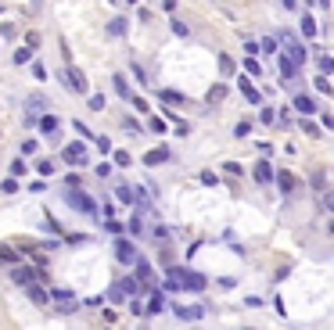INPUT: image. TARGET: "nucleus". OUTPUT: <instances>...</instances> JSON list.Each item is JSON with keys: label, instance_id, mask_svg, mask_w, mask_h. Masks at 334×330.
I'll return each mask as SVG.
<instances>
[{"label": "nucleus", "instance_id": "f3484780", "mask_svg": "<svg viewBox=\"0 0 334 330\" xmlns=\"http://www.w3.org/2000/svg\"><path fill=\"white\" fill-rule=\"evenodd\" d=\"M112 83H115V94H119V97H126V101H130V97H133V94H130V83H126V79H123V76H115V79H112Z\"/></svg>", "mask_w": 334, "mask_h": 330}, {"label": "nucleus", "instance_id": "f257e3e1", "mask_svg": "<svg viewBox=\"0 0 334 330\" xmlns=\"http://www.w3.org/2000/svg\"><path fill=\"white\" fill-rule=\"evenodd\" d=\"M173 276L180 283V291H205L208 287V276L205 273H194V269H173Z\"/></svg>", "mask_w": 334, "mask_h": 330}, {"label": "nucleus", "instance_id": "f03ea898", "mask_svg": "<svg viewBox=\"0 0 334 330\" xmlns=\"http://www.w3.org/2000/svg\"><path fill=\"white\" fill-rule=\"evenodd\" d=\"M284 43H287V47H284V54H280V57H284V61L291 65V68H302V61H306V51H302L291 36H284Z\"/></svg>", "mask_w": 334, "mask_h": 330}, {"label": "nucleus", "instance_id": "393cba45", "mask_svg": "<svg viewBox=\"0 0 334 330\" xmlns=\"http://www.w3.org/2000/svg\"><path fill=\"white\" fill-rule=\"evenodd\" d=\"M245 72H248V76H263V65L255 61V57H248V61H245Z\"/></svg>", "mask_w": 334, "mask_h": 330}, {"label": "nucleus", "instance_id": "c756f323", "mask_svg": "<svg viewBox=\"0 0 334 330\" xmlns=\"http://www.w3.org/2000/svg\"><path fill=\"white\" fill-rule=\"evenodd\" d=\"M36 169H40V176H51V172H54V162H51V158H43Z\"/></svg>", "mask_w": 334, "mask_h": 330}, {"label": "nucleus", "instance_id": "c85d7f7f", "mask_svg": "<svg viewBox=\"0 0 334 330\" xmlns=\"http://www.w3.org/2000/svg\"><path fill=\"white\" fill-rule=\"evenodd\" d=\"M320 72L331 79V57H327V51H320Z\"/></svg>", "mask_w": 334, "mask_h": 330}, {"label": "nucleus", "instance_id": "6e6552de", "mask_svg": "<svg viewBox=\"0 0 334 330\" xmlns=\"http://www.w3.org/2000/svg\"><path fill=\"white\" fill-rule=\"evenodd\" d=\"M62 158H65L68 165H79V162L86 158V140H79V144H68L65 151H62Z\"/></svg>", "mask_w": 334, "mask_h": 330}, {"label": "nucleus", "instance_id": "ea45409f", "mask_svg": "<svg viewBox=\"0 0 334 330\" xmlns=\"http://www.w3.org/2000/svg\"><path fill=\"white\" fill-rule=\"evenodd\" d=\"M22 155H36V140H25L22 144Z\"/></svg>", "mask_w": 334, "mask_h": 330}, {"label": "nucleus", "instance_id": "0eeeda50", "mask_svg": "<svg viewBox=\"0 0 334 330\" xmlns=\"http://www.w3.org/2000/svg\"><path fill=\"white\" fill-rule=\"evenodd\" d=\"M68 205L79 208V212H97L94 198H90V194H83V190H72V194H68Z\"/></svg>", "mask_w": 334, "mask_h": 330}, {"label": "nucleus", "instance_id": "6ab92c4d", "mask_svg": "<svg viewBox=\"0 0 334 330\" xmlns=\"http://www.w3.org/2000/svg\"><path fill=\"white\" fill-rule=\"evenodd\" d=\"M162 101L165 104H184V94H176V90H162Z\"/></svg>", "mask_w": 334, "mask_h": 330}, {"label": "nucleus", "instance_id": "412c9836", "mask_svg": "<svg viewBox=\"0 0 334 330\" xmlns=\"http://www.w3.org/2000/svg\"><path fill=\"white\" fill-rule=\"evenodd\" d=\"M115 198H119V201H126V205L136 201V198H133V187H119V190H115Z\"/></svg>", "mask_w": 334, "mask_h": 330}, {"label": "nucleus", "instance_id": "1a4fd4ad", "mask_svg": "<svg viewBox=\"0 0 334 330\" xmlns=\"http://www.w3.org/2000/svg\"><path fill=\"white\" fill-rule=\"evenodd\" d=\"M136 280L144 283V291H151V280H155V269H151L147 262H136Z\"/></svg>", "mask_w": 334, "mask_h": 330}, {"label": "nucleus", "instance_id": "a878e982", "mask_svg": "<svg viewBox=\"0 0 334 330\" xmlns=\"http://www.w3.org/2000/svg\"><path fill=\"white\" fill-rule=\"evenodd\" d=\"M280 76H284V83H287V79H295V76H298V68H291V65H287L284 57H280Z\"/></svg>", "mask_w": 334, "mask_h": 330}, {"label": "nucleus", "instance_id": "ddd939ff", "mask_svg": "<svg viewBox=\"0 0 334 330\" xmlns=\"http://www.w3.org/2000/svg\"><path fill=\"white\" fill-rule=\"evenodd\" d=\"M25 291H29V298H33V302H36V305H47V302H51V294H47V291H43V287H40V283H29V287H25Z\"/></svg>", "mask_w": 334, "mask_h": 330}, {"label": "nucleus", "instance_id": "2f4dec72", "mask_svg": "<svg viewBox=\"0 0 334 330\" xmlns=\"http://www.w3.org/2000/svg\"><path fill=\"white\" fill-rule=\"evenodd\" d=\"M302 133H306V137H316L320 129H316V122H309V118H306V122H302Z\"/></svg>", "mask_w": 334, "mask_h": 330}, {"label": "nucleus", "instance_id": "4468645a", "mask_svg": "<svg viewBox=\"0 0 334 330\" xmlns=\"http://www.w3.org/2000/svg\"><path fill=\"white\" fill-rule=\"evenodd\" d=\"M255 179H259V183H269V179H273V165L259 162V165H255Z\"/></svg>", "mask_w": 334, "mask_h": 330}, {"label": "nucleus", "instance_id": "7c9ffc66", "mask_svg": "<svg viewBox=\"0 0 334 330\" xmlns=\"http://www.w3.org/2000/svg\"><path fill=\"white\" fill-rule=\"evenodd\" d=\"M130 104H133V108H136V111H144V115H147V111H151V108H147V101H144V97H130Z\"/></svg>", "mask_w": 334, "mask_h": 330}, {"label": "nucleus", "instance_id": "bb28decb", "mask_svg": "<svg viewBox=\"0 0 334 330\" xmlns=\"http://www.w3.org/2000/svg\"><path fill=\"white\" fill-rule=\"evenodd\" d=\"M302 33H306V36H316V18H309V14H306V18H302Z\"/></svg>", "mask_w": 334, "mask_h": 330}, {"label": "nucleus", "instance_id": "7ed1b4c3", "mask_svg": "<svg viewBox=\"0 0 334 330\" xmlns=\"http://www.w3.org/2000/svg\"><path fill=\"white\" fill-rule=\"evenodd\" d=\"M51 302L58 305V312H62V316H68V312H75V305H79V302H75V294H68V291H51Z\"/></svg>", "mask_w": 334, "mask_h": 330}, {"label": "nucleus", "instance_id": "4be33fe9", "mask_svg": "<svg viewBox=\"0 0 334 330\" xmlns=\"http://www.w3.org/2000/svg\"><path fill=\"white\" fill-rule=\"evenodd\" d=\"M0 262H11V266H14V262H18V255H14L7 244H0Z\"/></svg>", "mask_w": 334, "mask_h": 330}, {"label": "nucleus", "instance_id": "5701e85b", "mask_svg": "<svg viewBox=\"0 0 334 330\" xmlns=\"http://www.w3.org/2000/svg\"><path fill=\"white\" fill-rule=\"evenodd\" d=\"M162 294H151V302H147V312H151V316H155V312H162Z\"/></svg>", "mask_w": 334, "mask_h": 330}, {"label": "nucleus", "instance_id": "aec40b11", "mask_svg": "<svg viewBox=\"0 0 334 330\" xmlns=\"http://www.w3.org/2000/svg\"><path fill=\"white\" fill-rule=\"evenodd\" d=\"M223 97H226V86L219 83V86H212V94H208V104H219Z\"/></svg>", "mask_w": 334, "mask_h": 330}, {"label": "nucleus", "instance_id": "9d476101", "mask_svg": "<svg viewBox=\"0 0 334 330\" xmlns=\"http://www.w3.org/2000/svg\"><path fill=\"white\" fill-rule=\"evenodd\" d=\"M162 162H169V147H155L144 155V165H162Z\"/></svg>", "mask_w": 334, "mask_h": 330}, {"label": "nucleus", "instance_id": "c9c22d12", "mask_svg": "<svg viewBox=\"0 0 334 330\" xmlns=\"http://www.w3.org/2000/svg\"><path fill=\"white\" fill-rule=\"evenodd\" d=\"M97 151L108 155V151H112V140H108V137H97Z\"/></svg>", "mask_w": 334, "mask_h": 330}, {"label": "nucleus", "instance_id": "e433bc0d", "mask_svg": "<svg viewBox=\"0 0 334 330\" xmlns=\"http://www.w3.org/2000/svg\"><path fill=\"white\" fill-rule=\"evenodd\" d=\"M25 43H29L25 51H36V47H40V36H36V33H29V36H25Z\"/></svg>", "mask_w": 334, "mask_h": 330}, {"label": "nucleus", "instance_id": "f8f14e48", "mask_svg": "<svg viewBox=\"0 0 334 330\" xmlns=\"http://www.w3.org/2000/svg\"><path fill=\"white\" fill-rule=\"evenodd\" d=\"M295 111L313 115V111H316V101H313V97H306V94H298V97H295Z\"/></svg>", "mask_w": 334, "mask_h": 330}, {"label": "nucleus", "instance_id": "b1692460", "mask_svg": "<svg viewBox=\"0 0 334 330\" xmlns=\"http://www.w3.org/2000/svg\"><path fill=\"white\" fill-rule=\"evenodd\" d=\"M108 33H112V36H126V22H123V18H115V22L108 25Z\"/></svg>", "mask_w": 334, "mask_h": 330}, {"label": "nucleus", "instance_id": "a19ab883", "mask_svg": "<svg viewBox=\"0 0 334 330\" xmlns=\"http://www.w3.org/2000/svg\"><path fill=\"white\" fill-rule=\"evenodd\" d=\"M115 165H130V155L126 151H115Z\"/></svg>", "mask_w": 334, "mask_h": 330}, {"label": "nucleus", "instance_id": "9b49d317", "mask_svg": "<svg viewBox=\"0 0 334 330\" xmlns=\"http://www.w3.org/2000/svg\"><path fill=\"white\" fill-rule=\"evenodd\" d=\"M36 126H40L43 133H47V137H54V133H58V129H62V122H58V118H54V115H43V118H36Z\"/></svg>", "mask_w": 334, "mask_h": 330}, {"label": "nucleus", "instance_id": "cd10ccee", "mask_svg": "<svg viewBox=\"0 0 334 330\" xmlns=\"http://www.w3.org/2000/svg\"><path fill=\"white\" fill-rule=\"evenodd\" d=\"M25 172H29V169H25V162H22V158H14V162H11V176H25Z\"/></svg>", "mask_w": 334, "mask_h": 330}, {"label": "nucleus", "instance_id": "f704fd0d", "mask_svg": "<svg viewBox=\"0 0 334 330\" xmlns=\"http://www.w3.org/2000/svg\"><path fill=\"white\" fill-rule=\"evenodd\" d=\"M0 36H4V40H14V36H18V29H14V25H4V29H0Z\"/></svg>", "mask_w": 334, "mask_h": 330}, {"label": "nucleus", "instance_id": "a211bd4d", "mask_svg": "<svg viewBox=\"0 0 334 330\" xmlns=\"http://www.w3.org/2000/svg\"><path fill=\"white\" fill-rule=\"evenodd\" d=\"M115 287L123 291V294H136V280H133V276H123V280L115 283Z\"/></svg>", "mask_w": 334, "mask_h": 330}, {"label": "nucleus", "instance_id": "473e14b6", "mask_svg": "<svg viewBox=\"0 0 334 330\" xmlns=\"http://www.w3.org/2000/svg\"><path fill=\"white\" fill-rule=\"evenodd\" d=\"M316 90H320V94H331V79L320 76V79H316Z\"/></svg>", "mask_w": 334, "mask_h": 330}, {"label": "nucleus", "instance_id": "20e7f679", "mask_svg": "<svg viewBox=\"0 0 334 330\" xmlns=\"http://www.w3.org/2000/svg\"><path fill=\"white\" fill-rule=\"evenodd\" d=\"M11 280L22 283V287H29V283H40V269H33V266H14Z\"/></svg>", "mask_w": 334, "mask_h": 330}, {"label": "nucleus", "instance_id": "423d86ee", "mask_svg": "<svg viewBox=\"0 0 334 330\" xmlns=\"http://www.w3.org/2000/svg\"><path fill=\"white\" fill-rule=\"evenodd\" d=\"M65 79H68V90H75V94H86V76H83V68H75V65H68V72H65Z\"/></svg>", "mask_w": 334, "mask_h": 330}, {"label": "nucleus", "instance_id": "dca6fc26", "mask_svg": "<svg viewBox=\"0 0 334 330\" xmlns=\"http://www.w3.org/2000/svg\"><path fill=\"white\" fill-rule=\"evenodd\" d=\"M277 183H280L284 194H291V190H295V176H291V172H277Z\"/></svg>", "mask_w": 334, "mask_h": 330}, {"label": "nucleus", "instance_id": "4c0bfd02", "mask_svg": "<svg viewBox=\"0 0 334 330\" xmlns=\"http://www.w3.org/2000/svg\"><path fill=\"white\" fill-rule=\"evenodd\" d=\"M259 51H266V54H273V51H277V40H263V43H259Z\"/></svg>", "mask_w": 334, "mask_h": 330}, {"label": "nucleus", "instance_id": "39448f33", "mask_svg": "<svg viewBox=\"0 0 334 330\" xmlns=\"http://www.w3.org/2000/svg\"><path fill=\"white\" fill-rule=\"evenodd\" d=\"M115 259L123 262V266H133L136 262V248L130 241H123V237H115Z\"/></svg>", "mask_w": 334, "mask_h": 330}, {"label": "nucleus", "instance_id": "58836bf2", "mask_svg": "<svg viewBox=\"0 0 334 330\" xmlns=\"http://www.w3.org/2000/svg\"><path fill=\"white\" fill-rule=\"evenodd\" d=\"M90 108L101 111V108H104V97H101V94H94V97H90Z\"/></svg>", "mask_w": 334, "mask_h": 330}, {"label": "nucleus", "instance_id": "72a5a7b5", "mask_svg": "<svg viewBox=\"0 0 334 330\" xmlns=\"http://www.w3.org/2000/svg\"><path fill=\"white\" fill-rule=\"evenodd\" d=\"M104 226H108V233H115V237H123V222H115V219H112V222H104Z\"/></svg>", "mask_w": 334, "mask_h": 330}, {"label": "nucleus", "instance_id": "2eb2a0df", "mask_svg": "<svg viewBox=\"0 0 334 330\" xmlns=\"http://www.w3.org/2000/svg\"><path fill=\"white\" fill-rule=\"evenodd\" d=\"M241 94H245V97H248L252 104H259V101H263V97H259V90H255V86H252L248 79H241Z\"/></svg>", "mask_w": 334, "mask_h": 330}]
</instances>
